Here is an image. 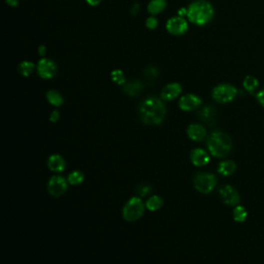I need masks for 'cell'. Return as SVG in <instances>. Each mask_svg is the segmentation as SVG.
Here are the masks:
<instances>
[{
  "label": "cell",
  "mask_w": 264,
  "mask_h": 264,
  "mask_svg": "<svg viewBox=\"0 0 264 264\" xmlns=\"http://www.w3.org/2000/svg\"><path fill=\"white\" fill-rule=\"evenodd\" d=\"M190 159H191V162L193 163V165L204 166L209 162L210 157L206 153V151H204L203 149L196 148V149H193L190 152Z\"/></svg>",
  "instance_id": "13"
},
{
  "label": "cell",
  "mask_w": 264,
  "mask_h": 264,
  "mask_svg": "<svg viewBox=\"0 0 264 264\" xmlns=\"http://www.w3.org/2000/svg\"><path fill=\"white\" fill-rule=\"evenodd\" d=\"M236 170V163L232 160L222 161L218 165V172L223 177H230Z\"/></svg>",
  "instance_id": "17"
},
{
  "label": "cell",
  "mask_w": 264,
  "mask_h": 264,
  "mask_svg": "<svg viewBox=\"0 0 264 264\" xmlns=\"http://www.w3.org/2000/svg\"><path fill=\"white\" fill-rule=\"evenodd\" d=\"M157 25H158V22H157V20L155 19L154 17L149 18V19H148L147 22H146V26H147L149 29H155V28L157 27Z\"/></svg>",
  "instance_id": "29"
},
{
  "label": "cell",
  "mask_w": 264,
  "mask_h": 264,
  "mask_svg": "<svg viewBox=\"0 0 264 264\" xmlns=\"http://www.w3.org/2000/svg\"><path fill=\"white\" fill-rule=\"evenodd\" d=\"M237 89L230 84H220L216 86L212 91V97L219 103H228L235 99Z\"/></svg>",
  "instance_id": "5"
},
{
  "label": "cell",
  "mask_w": 264,
  "mask_h": 264,
  "mask_svg": "<svg viewBox=\"0 0 264 264\" xmlns=\"http://www.w3.org/2000/svg\"><path fill=\"white\" fill-rule=\"evenodd\" d=\"M47 100L54 107H60L64 102L62 95L55 90H50L47 92Z\"/></svg>",
  "instance_id": "22"
},
{
  "label": "cell",
  "mask_w": 264,
  "mask_h": 264,
  "mask_svg": "<svg viewBox=\"0 0 264 264\" xmlns=\"http://www.w3.org/2000/svg\"><path fill=\"white\" fill-rule=\"evenodd\" d=\"M57 64L51 59H42L38 64V74L44 80L53 79L57 75Z\"/></svg>",
  "instance_id": "9"
},
{
  "label": "cell",
  "mask_w": 264,
  "mask_h": 264,
  "mask_svg": "<svg viewBox=\"0 0 264 264\" xmlns=\"http://www.w3.org/2000/svg\"><path fill=\"white\" fill-rule=\"evenodd\" d=\"M7 3L12 6V7H17L18 6V0H7Z\"/></svg>",
  "instance_id": "34"
},
{
  "label": "cell",
  "mask_w": 264,
  "mask_h": 264,
  "mask_svg": "<svg viewBox=\"0 0 264 264\" xmlns=\"http://www.w3.org/2000/svg\"><path fill=\"white\" fill-rule=\"evenodd\" d=\"M151 189H152V188H151V186H149V185H139V186L137 187L136 192H137V194H138L139 196L144 197V196H147V195L149 194V193L152 191Z\"/></svg>",
  "instance_id": "28"
},
{
  "label": "cell",
  "mask_w": 264,
  "mask_h": 264,
  "mask_svg": "<svg viewBox=\"0 0 264 264\" xmlns=\"http://www.w3.org/2000/svg\"><path fill=\"white\" fill-rule=\"evenodd\" d=\"M219 195L222 199L223 203L229 206H235L239 204L240 202V195L237 192V190L230 186V185H225L219 190Z\"/></svg>",
  "instance_id": "8"
},
{
  "label": "cell",
  "mask_w": 264,
  "mask_h": 264,
  "mask_svg": "<svg viewBox=\"0 0 264 264\" xmlns=\"http://www.w3.org/2000/svg\"><path fill=\"white\" fill-rule=\"evenodd\" d=\"M86 2L89 4L90 6H97L100 4L101 0H86Z\"/></svg>",
  "instance_id": "32"
},
{
  "label": "cell",
  "mask_w": 264,
  "mask_h": 264,
  "mask_svg": "<svg viewBox=\"0 0 264 264\" xmlns=\"http://www.w3.org/2000/svg\"><path fill=\"white\" fill-rule=\"evenodd\" d=\"M187 16L193 24L203 26L213 19L214 9L205 0H197L189 7Z\"/></svg>",
  "instance_id": "3"
},
{
  "label": "cell",
  "mask_w": 264,
  "mask_h": 264,
  "mask_svg": "<svg viewBox=\"0 0 264 264\" xmlns=\"http://www.w3.org/2000/svg\"><path fill=\"white\" fill-rule=\"evenodd\" d=\"M187 134L194 142H201L206 137V130L199 124H191L187 129Z\"/></svg>",
  "instance_id": "14"
},
{
  "label": "cell",
  "mask_w": 264,
  "mask_h": 264,
  "mask_svg": "<svg viewBox=\"0 0 264 264\" xmlns=\"http://www.w3.org/2000/svg\"><path fill=\"white\" fill-rule=\"evenodd\" d=\"M39 53H40L41 56H44L46 54V47L45 46H41L39 48Z\"/></svg>",
  "instance_id": "33"
},
{
  "label": "cell",
  "mask_w": 264,
  "mask_h": 264,
  "mask_svg": "<svg viewBox=\"0 0 264 264\" xmlns=\"http://www.w3.org/2000/svg\"><path fill=\"white\" fill-rule=\"evenodd\" d=\"M146 204H144L143 200L139 197L130 198L123 207L122 215L125 221L134 222L140 219L144 215Z\"/></svg>",
  "instance_id": "4"
},
{
  "label": "cell",
  "mask_w": 264,
  "mask_h": 264,
  "mask_svg": "<svg viewBox=\"0 0 264 264\" xmlns=\"http://www.w3.org/2000/svg\"><path fill=\"white\" fill-rule=\"evenodd\" d=\"M242 86L245 91L249 92L250 94H253L257 90V88L259 86V81L253 76H247L243 79Z\"/></svg>",
  "instance_id": "19"
},
{
  "label": "cell",
  "mask_w": 264,
  "mask_h": 264,
  "mask_svg": "<svg viewBox=\"0 0 264 264\" xmlns=\"http://www.w3.org/2000/svg\"><path fill=\"white\" fill-rule=\"evenodd\" d=\"M233 220L237 223H243L245 220L248 218V210L244 206L242 205H235V207L233 208Z\"/></svg>",
  "instance_id": "20"
},
{
  "label": "cell",
  "mask_w": 264,
  "mask_h": 264,
  "mask_svg": "<svg viewBox=\"0 0 264 264\" xmlns=\"http://www.w3.org/2000/svg\"><path fill=\"white\" fill-rule=\"evenodd\" d=\"M200 118L202 121L208 123V124H213V123L215 122L216 120V117H217V111L214 107H212V105H207V107L203 108L200 113Z\"/></svg>",
  "instance_id": "18"
},
{
  "label": "cell",
  "mask_w": 264,
  "mask_h": 264,
  "mask_svg": "<svg viewBox=\"0 0 264 264\" xmlns=\"http://www.w3.org/2000/svg\"><path fill=\"white\" fill-rule=\"evenodd\" d=\"M145 77L147 80H154L156 79L158 76H159V70H158L156 67L154 66H148L145 70L144 73Z\"/></svg>",
  "instance_id": "27"
},
{
  "label": "cell",
  "mask_w": 264,
  "mask_h": 264,
  "mask_svg": "<svg viewBox=\"0 0 264 264\" xmlns=\"http://www.w3.org/2000/svg\"><path fill=\"white\" fill-rule=\"evenodd\" d=\"M59 117H60V113L57 110L53 111L51 113V115H50V121L53 122V123H55V122H57L59 120Z\"/></svg>",
  "instance_id": "31"
},
{
  "label": "cell",
  "mask_w": 264,
  "mask_h": 264,
  "mask_svg": "<svg viewBox=\"0 0 264 264\" xmlns=\"http://www.w3.org/2000/svg\"><path fill=\"white\" fill-rule=\"evenodd\" d=\"M140 119L146 125H159L166 116L163 101L157 97H148L139 107Z\"/></svg>",
  "instance_id": "1"
},
{
  "label": "cell",
  "mask_w": 264,
  "mask_h": 264,
  "mask_svg": "<svg viewBox=\"0 0 264 264\" xmlns=\"http://www.w3.org/2000/svg\"><path fill=\"white\" fill-rule=\"evenodd\" d=\"M166 8L165 0H152L148 6V11L152 15H158L164 11Z\"/></svg>",
  "instance_id": "21"
},
{
  "label": "cell",
  "mask_w": 264,
  "mask_h": 264,
  "mask_svg": "<svg viewBox=\"0 0 264 264\" xmlns=\"http://www.w3.org/2000/svg\"><path fill=\"white\" fill-rule=\"evenodd\" d=\"M67 182L61 175H54L48 182V192L53 197H60L67 191Z\"/></svg>",
  "instance_id": "7"
},
{
  "label": "cell",
  "mask_w": 264,
  "mask_h": 264,
  "mask_svg": "<svg viewBox=\"0 0 264 264\" xmlns=\"http://www.w3.org/2000/svg\"><path fill=\"white\" fill-rule=\"evenodd\" d=\"M164 201L163 199L160 197V196H152L150 197L147 202H146V207L149 209V210H152V212H155V210H158L160 209L163 205Z\"/></svg>",
  "instance_id": "23"
},
{
  "label": "cell",
  "mask_w": 264,
  "mask_h": 264,
  "mask_svg": "<svg viewBox=\"0 0 264 264\" xmlns=\"http://www.w3.org/2000/svg\"><path fill=\"white\" fill-rule=\"evenodd\" d=\"M183 91V87L179 83H169L161 91V99L164 101H171L177 98Z\"/></svg>",
  "instance_id": "12"
},
{
  "label": "cell",
  "mask_w": 264,
  "mask_h": 264,
  "mask_svg": "<svg viewBox=\"0 0 264 264\" xmlns=\"http://www.w3.org/2000/svg\"><path fill=\"white\" fill-rule=\"evenodd\" d=\"M34 70V64L30 61H23L18 66V72L23 77H29Z\"/></svg>",
  "instance_id": "24"
},
{
  "label": "cell",
  "mask_w": 264,
  "mask_h": 264,
  "mask_svg": "<svg viewBox=\"0 0 264 264\" xmlns=\"http://www.w3.org/2000/svg\"><path fill=\"white\" fill-rule=\"evenodd\" d=\"M256 99H257L258 103L261 105V107L264 108V89L260 90V91L256 94Z\"/></svg>",
  "instance_id": "30"
},
{
  "label": "cell",
  "mask_w": 264,
  "mask_h": 264,
  "mask_svg": "<svg viewBox=\"0 0 264 264\" xmlns=\"http://www.w3.org/2000/svg\"><path fill=\"white\" fill-rule=\"evenodd\" d=\"M206 146L210 155L216 158H224L232 150V139L222 131H215L208 136Z\"/></svg>",
  "instance_id": "2"
},
{
  "label": "cell",
  "mask_w": 264,
  "mask_h": 264,
  "mask_svg": "<svg viewBox=\"0 0 264 264\" xmlns=\"http://www.w3.org/2000/svg\"><path fill=\"white\" fill-rule=\"evenodd\" d=\"M143 84L139 81H132L129 83H126L124 85V88H123V91H124L126 94L129 96L135 97L138 96L143 91Z\"/></svg>",
  "instance_id": "16"
},
{
  "label": "cell",
  "mask_w": 264,
  "mask_h": 264,
  "mask_svg": "<svg viewBox=\"0 0 264 264\" xmlns=\"http://www.w3.org/2000/svg\"><path fill=\"white\" fill-rule=\"evenodd\" d=\"M111 78H112V81L118 85H125L126 84L125 76H124V74H123L122 70H120V69H116V70H114V72H112Z\"/></svg>",
  "instance_id": "26"
},
{
  "label": "cell",
  "mask_w": 264,
  "mask_h": 264,
  "mask_svg": "<svg viewBox=\"0 0 264 264\" xmlns=\"http://www.w3.org/2000/svg\"><path fill=\"white\" fill-rule=\"evenodd\" d=\"M48 167L53 172H62L66 168V163L60 155H52L48 159Z\"/></svg>",
  "instance_id": "15"
},
{
  "label": "cell",
  "mask_w": 264,
  "mask_h": 264,
  "mask_svg": "<svg viewBox=\"0 0 264 264\" xmlns=\"http://www.w3.org/2000/svg\"><path fill=\"white\" fill-rule=\"evenodd\" d=\"M84 173L80 170H75L68 174L67 181L70 185H80L84 182Z\"/></svg>",
  "instance_id": "25"
},
{
  "label": "cell",
  "mask_w": 264,
  "mask_h": 264,
  "mask_svg": "<svg viewBox=\"0 0 264 264\" xmlns=\"http://www.w3.org/2000/svg\"><path fill=\"white\" fill-rule=\"evenodd\" d=\"M166 29L172 35H182L187 31L188 24L182 17H174L168 20Z\"/></svg>",
  "instance_id": "11"
},
{
  "label": "cell",
  "mask_w": 264,
  "mask_h": 264,
  "mask_svg": "<svg viewBox=\"0 0 264 264\" xmlns=\"http://www.w3.org/2000/svg\"><path fill=\"white\" fill-rule=\"evenodd\" d=\"M201 104V98L195 94H187L179 100V107L184 112H192L197 110Z\"/></svg>",
  "instance_id": "10"
},
{
  "label": "cell",
  "mask_w": 264,
  "mask_h": 264,
  "mask_svg": "<svg viewBox=\"0 0 264 264\" xmlns=\"http://www.w3.org/2000/svg\"><path fill=\"white\" fill-rule=\"evenodd\" d=\"M193 184H194V188L198 192L202 193V194H208L215 189L217 185V178L215 177V174L209 172L198 173L195 175Z\"/></svg>",
  "instance_id": "6"
}]
</instances>
